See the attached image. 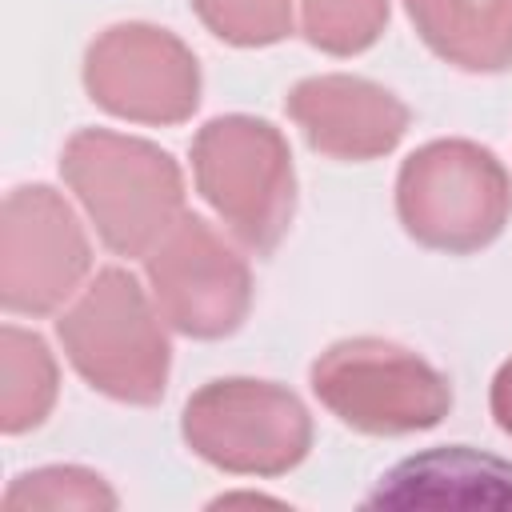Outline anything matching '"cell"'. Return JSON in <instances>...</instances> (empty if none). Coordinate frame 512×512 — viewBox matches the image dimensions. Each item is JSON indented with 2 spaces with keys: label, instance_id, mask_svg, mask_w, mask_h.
I'll use <instances>...</instances> for the list:
<instances>
[{
  "label": "cell",
  "instance_id": "ba28073f",
  "mask_svg": "<svg viewBox=\"0 0 512 512\" xmlns=\"http://www.w3.org/2000/svg\"><path fill=\"white\" fill-rule=\"evenodd\" d=\"M84 84L100 108L140 124H180L200 100L196 56L152 24L108 28L88 48Z\"/></svg>",
  "mask_w": 512,
  "mask_h": 512
},
{
  "label": "cell",
  "instance_id": "3957f363",
  "mask_svg": "<svg viewBox=\"0 0 512 512\" xmlns=\"http://www.w3.org/2000/svg\"><path fill=\"white\" fill-rule=\"evenodd\" d=\"M72 368L104 396L156 404L168 380V340L144 288L124 268H104L72 312L56 320Z\"/></svg>",
  "mask_w": 512,
  "mask_h": 512
},
{
  "label": "cell",
  "instance_id": "5bb4252c",
  "mask_svg": "<svg viewBox=\"0 0 512 512\" xmlns=\"http://www.w3.org/2000/svg\"><path fill=\"white\" fill-rule=\"evenodd\" d=\"M4 508H116V492L88 468L52 464L8 484Z\"/></svg>",
  "mask_w": 512,
  "mask_h": 512
},
{
  "label": "cell",
  "instance_id": "8fae6325",
  "mask_svg": "<svg viewBox=\"0 0 512 512\" xmlns=\"http://www.w3.org/2000/svg\"><path fill=\"white\" fill-rule=\"evenodd\" d=\"M368 508H512V464L468 444L432 448L380 476Z\"/></svg>",
  "mask_w": 512,
  "mask_h": 512
},
{
  "label": "cell",
  "instance_id": "9c48e42d",
  "mask_svg": "<svg viewBox=\"0 0 512 512\" xmlns=\"http://www.w3.org/2000/svg\"><path fill=\"white\" fill-rule=\"evenodd\" d=\"M144 260L156 304L172 328L200 340L240 328L252 304L248 264L200 216L184 212Z\"/></svg>",
  "mask_w": 512,
  "mask_h": 512
},
{
  "label": "cell",
  "instance_id": "6da1fadb",
  "mask_svg": "<svg viewBox=\"0 0 512 512\" xmlns=\"http://www.w3.org/2000/svg\"><path fill=\"white\" fill-rule=\"evenodd\" d=\"M60 172L88 208L100 240L120 256H148L184 216L180 168L148 140L84 128L64 144Z\"/></svg>",
  "mask_w": 512,
  "mask_h": 512
},
{
  "label": "cell",
  "instance_id": "7c38bea8",
  "mask_svg": "<svg viewBox=\"0 0 512 512\" xmlns=\"http://www.w3.org/2000/svg\"><path fill=\"white\" fill-rule=\"evenodd\" d=\"M424 44L456 68L500 72L512 64V0H404Z\"/></svg>",
  "mask_w": 512,
  "mask_h": 512
},
{
  "label": "cell",
  "instance_id": "30bf717a",
  "mask_svg": "<svg viewBox=\"0 0 512 512\" xmlns=\"http://www.w3.org/2000/svg\"><path fill=\"white\" fill-rule=\"evenodd\" d=\"M288 116L304 140L336 160H372L396 148L408 128V108L372 80L360 76H312L300 80L288 100Z\"/></svg>",
  "mask_w": 512,
  "mask_h": 512
},
{
  "label": "cell",
  "instance_id": "5b68a950",
  "mask_svg": "<svg viewBox=\"0 0 512 512\" xmlns=\"http://www.w3.org/2000/svg\"><path fill=\"white\" fill-rule=\"evenodd\" d=\"M312 392L336 420L368 436L424 432L452 408L448 380L424 356L376 336L332 344L312 364Z\"/></svg>",
  "mask_w": 512,
  "mask_h": 512
},
{
  "label": "cell",
  "instance_id": "277c9868",
  "mask_svg": "<svg viewBox=\"0 0 512 512\" xmlns=\"http://www.w3.org/2000/svg\"><path fill=\"white\" fill-rule=\"evenodd\" d=\"M192 172L200 196L220 212L252 252H272L292 220V156L268 120L220 116L192 140Z\"/></svg>",
  "mask_w": 512,
  "mask_h": 512
},
{
  "label": "cell",
  "instance_id": "7a4b0ae2",
  "mask_svg": "<svg viewBox=\"0 0 512 512\" xmlns=\"http://www.w3.org/2000/svg\"><path fill=\"white\" fill-rule=\"evenodd\" d=\"M396 208L412 240L440 252H476L504 232L512 180L488 148L432 140L404 160Z\"/></svg>",
  "mask_w": 512,
  "mask_h": 512
},
{
  "label": "cell",
  "instance_id": "2e32d148",
  "mask_svg": "<svg viewBox=\"0 0 512 512\" xmlns=\"http://www.w3.org/2000/svg\"><path fill=\"white\" fill-rule=\"evenodd\" d=\"M192 8L212 36L240 48L276 44L292 32V0H192Z\"/></svg>",
  "mask_w": 512,
  "mask_h": 512
},
{
  "label": "cell",
  "instance_id": "e0dca14e",
  "mask_svg": "<svg viewBox=\"0 0 512 512\" xmlns=\"http://www.w3.org/2000/svg\"><path fill=\"white\" fill-rule=\"evenodd\" d=\"M492 416H496L500 432L512 436V360L500 364V372L492 380Z\"/></svg>",
  "mask_w": 512,
  "mask_h": 512
},
{
  "label": "cell",
  "instance_id": "8992f818",
  "mask_svg": "<svg viewBox=\"0 0 512 512\" xmlns=\"http://www.w3.org/2000/svg\"><path fill=\"white\" fill-rule=\"evenodd\" d=\"M184 440L208 464L236 476H280L308 456L304 404L268 380H212L184 404Z\"/></svg>",
  "mask_w": 512,
  "mask_h": 512
},
{
  "label": "cell",
  "instance_id": "52a82bcc",
  "mask_svg": "<svg viewBox=\"0 0 512 512\" xmlns=\"http://www.w3.org/2000/svg\"><path fill=\"white\" fill-rule=\"evenodd\" d=\"M88 264L84 228L48 184L8 192L0 224V300L8 312H52L72 296Z\"/></svg>",
  "mask_w": 512,
  "mask_h": 512
},
{
  "label": "cell",
  "instance_id": "9a60e30c",
  "mask_svg": "<svg viewBox=\"0 0 512 512\" xmlns=\"http://www.w3.org/2000/svg\"><path fill=\"white\" fill-rule=\"evenodd\" d=\"M388 20V0H304V36L308 44L352 56L364 52Z\"/></svg>",
  "mask_w": 512,
  "mask_h": 512
},
{
  "label": "cell",
  "instance_id": "4fadbf2b",
  "mask_svg": "<svg viewBox=\"0 0 512 512\" xmlns=\"http://www.w3.org/2000/svg\"><path fill=\"white\" fill-rule=\"evenodd\" d=\"M56 400V364L40 336L4 324L0 332V428L8 436L36 428Z\"/></svg>",
  "mask_w": 512,
  "mask_h": 512
}]
</instances>
